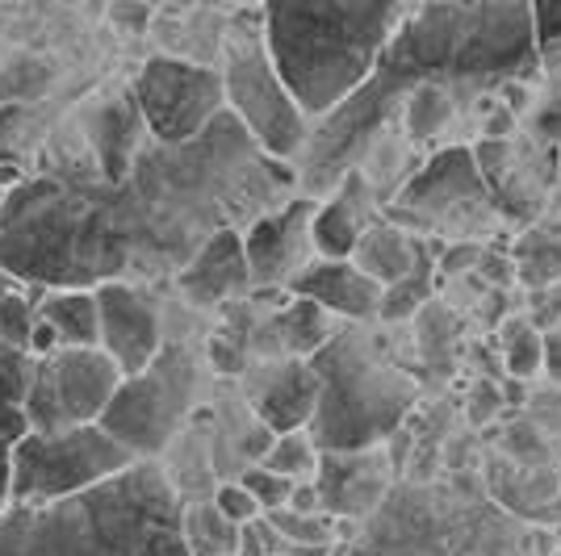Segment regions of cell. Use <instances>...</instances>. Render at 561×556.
Segmentation results:
<instances>
[{"label":"cell","mask_w":561,"mask_h":556,"mask_svg":"<svg viewBox=\"0 0 561 556\" xmlns=\"http://www.w3.org/2000/svg\"><path fill=\"white\" fill-rule=\"evenodd\" d=\"M540 63L533 0H423L377 63L374 80L335 109V135L323 172L340 167L352 142H365L377 121L402 105L415 84H491Z\"/></svg>","instance_id":"obj_1"},{"label":"cell","mask_w":561,"mask_h":556,"mask_svg":"<svg viewBox=\"0 0 561 556\" xmlns=\"http://www.w3.org/2000/svg\"><path fill=\"white\" fill-rule=\"evenodd\" d=\"M0 556H193L185 510L156 464L139 461L71 498L0 510Z\"/></svg>","instance_id":"obj_2"},{"label":"cell","mask_w":561,"mask_h":556,"mask_svg":"<svg viewBox=\"0 0 561 556\" xmlns=\"http://www.w3.org/2000/svg\"><path fill=\"white\" fill-rule=\"evenodd\" d=\"M402 22V0H268L260 9L268 55L310 117H331L374 80Z\"/></svg>","instance_id":"obj_3"},{"label":"cell","mask_w":561,"mask_h":556,"mask_svg":"<svg viewBox=\"0 0 561 556\" xmlns=\"http://www.w3.org/2000/svg\"><path fill=\"white\" fill-rule=\"evenodd\" d=\"M323 394L310 418V436L323 452H360L394 436L415 406V385L356 339H331L310 356Z\"/></svg>","instance_id":"obj_4"},{"label":"cell","mask_w":561,"mask_h":556,"mask_svg":"<svg viewBox=\"0 0 561 556\" xmlns=\"http://www.w3.org/2000/svg\"><path fill=\"white\" fill-rule=\"evenodd\" d=\"M139 456L117 443L101 422H84L71 431H30L13 448V489L9 502L38 507L55 498H71L80 489H93L117 473L135 468Z\"/></svg>","instance_id":"obj_5"},{"label":"cell","mask_w":561,"mask_h":556,"mask_svg":"<svg viewBox=\"0 0 561 556\" xmlns=\"http://www.w3.org/2000/svg\"><path fill=\"white\" fill-rule=\"evenodd\" d=\"M222 80H227V109L239 117V126L252 135V142L264 147V155L273 160L302 155V147L310 142V114L280 80L268 43H264V30L256 34L234 30L227 43Z\"/></svg>","instance_id":"obj_6"},{"label":"cell","mask_w":561,"mask_h":556,"mask_svg":"<svg viewBox=\"0 0 561 556\" xmlns=\"http://www.w3.org/2000/svg\"><path fill=\"white\" fill-rule=\"evenodd\" d=\"M126 372L105 348H59L55 356H34V377L25 394V415L34 431H71L101 422L105 406L122 390Z\"/></svg>","instance_id":"obj_7"},{"label":"cell","mask_w":561,"mask_h":556,"mask_svg":"<svg viewBox=\"0 0 561 556\" xmlns=\"http://www.w3.org/2000/svg\"><path fill=\"white\" fill-rule=\"evenodd\" d=\"M135 101L147 130L160 142L197 139L227 109L222 71L197 68L185 59H151L135 76Z\"/></svg>","instance_id":"obj_8"},{"label":"cell","mask_w":561,"mask_h":556,"mask_svg":"<svg viewBox=\"0 0 561 556\" xmlns=\"http://www.w3.org/2000/svg\"><path fill=\"white\" fill-rule=\"evenodd\" d=\"M172 351H160V360L151 369L135 372L122 381V390L114 402L105 406L101 427L114 436L117 443H126L135 456H156L168 443L176 418L188 402V372L185 364L168 360Z\"/></svg>","instance_id":"obj_9"},{"label":"cell","mask_w":561,"mask_h":556,"mask_svg":"<svg viewBox=\"0 0 561 556\" xmlns=\"http://www.w3.org/2000/svg\"><path fill=\"white\" fill-rule=\"evenodd\" d=\"M486 213H494V201L473 147L436 151L394 201V218H411V227H448L453 218L478 222Z\"/></svg>","instance_id":"obj_10"},{"label":"cell","mask_w":561,"mask_h":556,"mask_svg":"<svg viewBox=\"0 0 561 556\" xmlns=\"http://www.w3.org/2000/svg\"><path fill=\"white\" fill-rule=\"evenodd\" d=\"M96 302H101V348L114 356L117 369L126 377L151 369L164 351L156 305L142 302L126 285H101Z\"/></svg>","instance_id":"obj_11"},{"label":"cell","mask_w":561,"mask_h":556,"mask_svg":"<svg viewBox=\"0 0 561 556\" xmlns=\"http://www.w3.org/2000/svg\"><path fill=\"white\" fill-rule=\"evenodd\" d=\"M314 209L310 201H294L280 213H268L252 222V231L243 234L248 247V264H252V280L256 285H277V280H294L310 264L314 252Z\"/></svg>","instance_id":"obj_12"},{"label":"cell","mask_w":561,"mask_h":556,"mask_svg":"<svg viewBox=\"0 0 561 556\" xmlns=\"http://www.w3.org/2000/svg\"><path fill=\"white\" fill-rule=\"evenodd\" d=\"M319 394H323L319 369L310 360H285V364H273L256 377L252 406L273 436H285V431L310 427V418L319 410Z\"/></svg>","instance_id":"obj_13"},{"label":"cell","mask_w":561,"mask_h":556,"mask_svg":"<svg viewBox=\"0 0 561 556\" xmlns=\"http://www.w3.org/2000/svg\"><path fill=\"white\" fill-rule=\"evenodd\" d=\"M294 298H310L328 314H344V318H377L381 310V285H377L356 259H310L298 277L289 280Z\"/></svg>","instance_id":"obj_14"},{"label":"cell","mask_w":561,"mask_h":556,"mask_svg":"<svg viewBox=\"0 0 561 556\" xmlns=\"http://www.w3.org/2000/svg\"><path fill=\"white\" fill-rule=\"evenodd\" d=\"M252 280V264H248V247L239 231H218L206 239V247L193 255L185 273H181V293L193 305H222L248 293Z\"/></svg>","instance_id":"obj_15"},{"label":"cell","mask_w":561,"mask_h":556,"mask_svg":"<svg viewBox=\"0 0 561 556\" xmlns=\"http://www.w3.org/2000/svg\"><path fill=\"white\" fill-rule=\"evenodd\" d=\"M314 482L323 489V510L335 519L344 514H365L381 502L386 494V456L377 448L360 452H323Z\"/></svg>","instance_id":"obj_16"},{"label":"cell","mask_w":561,"mask_h":556,"mask_svg":"<svg viewBox=\"0 0 561 556\" xmlns=\"http://www.w3.org/2000/svg\"><path fill=\"white\" fill-rule=\"evenodd\" d=\"M310 231H314V252L319 255L352 259L360 234L369 231V188H365V181L356 172L344 176V185H340V193L331 201L314 209V227Z\"/></svg>","instance_id":"obj_17"},{"label":"cell","mask_w":561,"mask_h":556,"mask_svg":"<svg viewBox=\"0 0 561 556\" xmlns=\"http://www.w3.org/2000/svg\"><path fill=\"white\" fill-rule=\"evenodd\" d=\"M30 377H34V356L13 348L9 356H0V510L9 507V489H13V448L34 431L25 415Z\"/></svg>","instance_id":"obj_18"},{"label":"cell","mask_w":561,"mask_h":556,"mask_svg":"<svg viewBox=\"0 0 561 556\" xmlns=\"http://www.w3.org/2000/svg\"><path fill=\"white\" fill-rule=\"evenodd\" d=\"M352 259L386 289V285H394V280H402L411 273V264H415V239H407L398 227H369V231L360 234Z\"/></svg>","instance_id":"obj_19"},{"label":"cell","mask_w":561,"mask_h":556,"mask_svg":"<svg viewBox=\"0 0 561 556\" xmlns=\"http://www.w3.org/2000/svg\"><path fill=\"white\" fill-rule=\"evenodd\" d=\"M38 314L47 323H55L64 348H101V302H96V293H84V289L50 293Z\"/></svg>","instance_id":"obj_20"},{"label":"cell","mask_w":561,"mask_h":556,"mask_svg":"<svg viewBox=\"0 0 561 556\" xmlns=\"http://www.w3.org/2000/svg\"><path fill=\"white\" fill-rule=\"evenodd\" d=\"M432 280H436V255H432L427 243L415 239V264H411V273L402 280L386 285L377 318H381V323H402V318L420 314L423 305H427V298H432Z\"/></svg>","instance_id":"obj_21"},{"label":"cell","mask_w":561,"mask_h":556,"mask_svg":"<svg viewBox=\"0 0 561 556\" xmlns=\"http://www.w3.org/2000/svg\"><path fill=\"white\" fill-rule=\"evenodd\" d=\"M457 114V93L445 84H415L411 93L402 96V121L411 142H427L445 130Z\"/></svg>","instance_id":"obj_22"},{"label":"cell","mask_w":561,"mask_h":556,"mask_svg":"<svg viewBox=\"0 0 561 556\" xmlns=\"http://www.w3.org/2000/svg\"><path fill=\"white\" fill-rule=\"evenodd\" d=\"M280 344L294 356H314L319 348L331 344V326H328V310L310 298H294V305L277 318Z\"/></svg>","instance_id":"obj_23"},{"label":"cell","mask_w":561,"mask_h":556,"mask_svg":"<svg viewBox=\"0 0 561 556\" xmlns=\"http://www.w3.org/2000/svg\"><path fill=\"white\" fill-rule=\"evenodd\" d=\"M319 461H323V448L314 443L310 431H285V436H273L268 452L260 456V464L285 473L289 482H310L319 473Z\"/></svg>","instance_id":"obj_24"},{"label":"cell","mask_w":561,"mask_h":556,"mask_svg":"<svg viewBox=\"0 0 561 556\" xmlns=\"http://www.w3.org/2000/svg\"><path fill=\"white\" fill-rule=\"evenodd\" d=\"M185 535L193 544V556H234V544H239V528L231 519H222L218 507L188 510Z\"/></svg>","instance_id":"obj_25"},{"label":"cell","mask_w":561,"mask_h":556,"mask_svg":"<svg viewBox=\"0 0 561 556\" xmlns=\"http://www.w3.org/2000/svg\"><path fill=\"white\" fill-rule=\"evenodd\" d=\"M515 273L528 285H549L561 277V231H533L515 247Z\"/></svg>","instance_id":"obj_26"},{"label":"cell","mask_w":561,"mask_h":556,"mask_svg":"<svg viewBox=\"0 0 561 556\" xmlns=\"http://www.w3.org/2000/svg\"><path fill=\"white\" fill-rule=\"evenodd\" d=\"M273 528L280 532L285 544H310V548H331L335 540V514L331 510H314V514H302V510H268L264 514Z\"/></svg>","instance_id":"obj_27"},{"label":"cell","mask_w":561,"mask_h":556,"mask_svg":"<svg viewBox=\"0 0 561 556\" xmlns=\"http://www.w3.org/2000/svg\"><path fill=\"white\" fill-rule=\"evenodd\" d=\"M540 369H545V335L528 323L507 326V372L515 381H528Z\"/></svg>","instance_id":"obj_28"},{"label":"cell","mask_w":561,"mask_h":556,"mask_svg":"<svg viewBox=\"0 0 561 556\" xmlns=\"http://www.w3.org/2000/svg\"><path fill=\"white\" fill-rule=\"evenodd\" d=\"M239 482L252 489V498L260 502V510H264V514H268V510L289 507V494H294V486H298V482H289L285 473L268 468V464H256V468H248Z\"/></svg>","instance_id":"obj_29"},{"label":"cell","mask_w":561,"mask_h":556,"mask_svg":"<svg viewBox=\"0 0 561 556\" xmlns=\"http://www.w3.org/2000/svg\"><path fill=\"white\" fill-rule=\"evenodd\" d=\"M34 323H38V314L30 310L25 298H18V293L0 298V335H4V344L13 351L30 356V331H34Z\"/></svg>","instance_id":"obj_30"},{"label":"cell","mask_w":561,"mask_h":556,"mask_svg":"<svg viewBox=\"0 0 561 556\" xmlns=\"http://www.w3.org/2000/svg\"><path fill=\"white\" fill-rule=\"evenodd\" d=\"M214 507L222 510V519H231L234 528H243V523H256L260 514V502L252 498V489L243 486V482H231V486H218L214 489Z\"/></svg>","instance_id":"obj_31"},{"label":"cell","mask_w":561,"mask_h":556,"mask_svg":"<svg viewBox=\"0 0 561 556\" xmlns=\"http://www.w3.org/2000/svg\"><path fill=\"white\" fill-rule=\"evenodd\" d=\"M533 22H537L540 59L561 50V0H533Z\"/></svg>","instance_id":"obj_32"},{"label":"cell","mask_w":561,"mask_h":556,"mask_svg":"<svg viewBox=\"0 0 561 556\" xmlns=\"http://www.w3.org/2000/svg\"><path fill=\"white\" fill-rule=\"evenodd\" d=\"M533 130H537L545 142L561 147V80L549 89V96L537 105V114H533Z\"/></svg>","instance_id":"obj_33"},{"label":"cell","mask_w":561,"mask_h":556,"mask_svg":"<svg viewBox=\"0 0 561 556\" xmlns=\"http://www.w3.org/2000/svg\"><path fill=\"white\" fill-rule=\"evenodd\" d=\"M478 264H482V247H478V243H469V239H461V243H448L445 255L436 259V268H440L445 277L469 273V268H478Z\"/></svg>","instance_id":"obj_34"},{"label":"cell","mask_w":561,"mask_h":556,"mask_svg":"<svg viewBox=\"0 0 561 556\" xmlns=\"http://www.w3.org/2000/svg\"><path fill=\"white\" fill-rule=\"evenodd\" d=\"M59 348H64V344H59L55 323H47V318L38 314V323H34V331H30V356H55Z\"/></svg>","instance_id":"obj_35"},{"label":"cell","mask_w":561,"mask_h":556,"mask_svg":"<svg viewBox=\"0 0 561 556\" xmlns=\"http://www.w3.org/2000/svg\"><path fill=\"white\" fill-rule=\"evenodd\" d=\"M499 406H503V394H499L494 385H486V381H482V385L473 390V406H469V418H473V422H486V415H494Z\"/></svg>","instance_id":"obj_36"},{"label":"cell","mask_w":561,"mask_h":556,"mask_svg":"<svg viewBox=\"0 0 561 556\" xmlns=\"http://www.w3.org/2000/svg\"><path fill=\"white\" fill-rule=\"evenodd\" d=\"M512 130H515V109L494 105L491 114H486V130H482V139H507Z\"/></svg>","instance_id":"obj_37"},{"label":"cell","mask_w":561,"mask_h":556,"mask_svg":"<svg viewBox=\"0 0 561 556\" xmlns=\"http://www.w3.org/2000/svg\"><path fill=\"white\" fill-rule=\"evenodd\" d=\"M114 18H122L126 30H147V9L135 0H114Z\"/></svg>","instance_id":"obj_38"},{"label":"cell","mask_w":561,"mask_h":556,"mask_svg":"<svg viewBox=\"0 0 561 556\" xmlns=\"http://www.w3.org/2000/svg\"><path fill=\"white\" fill-rule=\"evenodd\" d=\"M210 360L218 364L222 372H239L243 369V360H239V351L227 348V344H210Z\"/></svg>","instance_id":"obj_39"},{"label":"cell","mask_w":561,"mask_h":556,"mask_svg":"<svg viewBox=\"0 0 561 556\" xmlns=\"http://www.w3.org/2000/svg\"><path fill=\"white\" fill-rule=\"evenodd\" d=\"M545 369L553 381H561V335H545Z\"/></svg>","instance_id":"obj_40"},{"label":"cell","mask_w":561,"mask_h":556,"mask_svg":"<svg viewBox=\"0 0 561 556\" xmlns=\"http://www.w3.org/2000/svg\"><path fill=\"white\" fill-rule=\"evenodd\" d=\"M13 126H18V109L9 105V109H0V160H9V135H13Z\"/></svg>","instance_id":"obj_41"},{"label":"cell","mask_w":561,"mask_h":556,"mask_svg":"<svg viewBox=\"0 0 561 556\" xmlns=\"http://www.w3.org/2000/svg\"><path fill=\"white\" fill-rule=\"evenodd\" d=\"M18 185H22V167L13 160H0V188L9 193V188H18Z\"/></svg>","instance_id":"obj_42"},{"label":"cell","mask_w":561,"mask_h":556,"mask_svg":"<svg viewBox=\"0 0 561 556\" xmlns=\"http://www.w3.org/2000/svg\"><path fill=\"white\" fill-rule=\"evenodd\" d=\"M234 4H243V9H264L268 0H234Z\"/></svg>","instance_id":"obj_43"},{"label":"cell","mask_w":561,"mask_h":556,"mask_svg":"<svg viewBox=\"0 0 561 556\" xmlns=\"http://www.w3.org/2000/svg\"><path fill=\"white\" fill-rule=\"evenodd\" d=\"M4 197H9V193H4V188H0V201H4Z\"/></svg>","instance_id":"obj_44"},{"label":"cell","mask_w":561,"mask_h":556,"mask_svg":"<svg viewBox=\"0 0 561 556\" xmlns=\"http://www.w3.org/2000/svg\"><path fill=\"white\" fill-rule=\"evenodd\" d=\"M402 4H420V0H402Z\"/></svg>","instance_id":"obj_45"},{"label":"cell","mask_w":561,"mask_h":556,"mask_svg":"<svg viewBox=\"0 0 561 556\" xmlns=\"http://www.w3.org/2000/svg\"><path fill=\"white\" fill-rule=\"evenodd\" d=\"M558 55H561V50H558Z\"/></svg>","instance_id":"obj_46"}]
</instances>
